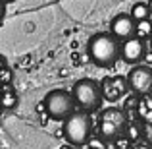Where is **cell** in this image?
<instances>
[{
	"label": "cell",
	"mask_w": 152,
	"mask_h": 149,
	"mask_svg": "<svg viewBox=\"0 0 152 149\" xmlns=\"http://www.w3.org/2000/svg\"><path fill=\"white\" fill-rule=\"evenodd\" d=\"M112 145H114L115 149H133V139L127 138L125 134H121V136H118V138L112 142Z\"/></svg>",
	"instance_id": "obj_14"
},
{
	"label": "cell",
	"mask_w": 152,
	"mask_h": 149,
	"mask_svg": "<svg viewBox=\"0 0 152 149\" xmlns=\"http://www.w3.org/2000/svg\"><path fill=\"white\" fill-rule=\"evenodd\" d=\"M129 91L137 97H145L152 93V68L146 64H135L127 74Z\"/></svg>",
	"instance_id": "obj_6"
},
{
	"label": "cell",
	"mask_w": 152,
	"mask_h": 149,
	"mask_svg": "<svg viewBox=\"0 0 152 149\" xmlns=\"http://www.w3.org/2000/svg\"><path fill=\"white\" fill-rule=\"evenodd\" d=\"M102 85V95L106 101H118L125 95V91L129 89L127 85V78L121 76H114V78H104L100 82Z\"/></svg>",
	"instance_id": "obj_9"
},
{
	"label": "cell",
	"mask_w": 152,
	"mask_h": 149,
	"mask_svg": "<svg viewBox=\"0 0 152 149\" xmlns=\"http://www.w3.org/2000/svg\"><path fill=\"white\" fill-rule=\"evenodd\" d=\"M150 8H148V4H145V2H137V4H133V8H131V16H133L137 21H141V19H148L150 18Z\"/></svg>",
	"instance_id": "obj_10"
},
{
	"label": "cell",
	"mask_w": 152,
	"mask_h": 149,
	"mask_svg": "<svg viewBox=\"0 0 152 149\" xmlns=\"http://www.w3.org/2000/svg\"><path fill=\"white\" fill-rule=\"evenodd\" d=\"M129 122V114L125 112V108L119 107H108L102 108L98 114V132L104 139L114 142L118 136H121L127 128Z\"/></svg>",
	"instance_id": "obj_4"
},
{
	"label": "cell",
	"mask_w": 152,
	"mask_h": 149,
	"mask_svg": "<svg viewBox=\"0 0 152 149\" xmlns=\"http://www.w3.org/2000/svg\"><path fill=\"white\" fill-rule=\"evenodd\" d=\"M137 35L141 39H150L152 37V19H141L137 21Z\"/></svg>",
	"instance_id": "obj_12"
},
{
	"label": "cell",
	"mask_w": 152,
	"mask_h": 149,
	"mask_svg": "<svg viewBox=\"0 0 152 149\" xmlns=\"http://www.w3.org/2000/svg\"><path fill=\"white\" fill-rule=\"evenodd\" d=\"M87 54L98 68H112L121 58V43L114 33H94L87 43Z\"/></svg>",
	"instance_id": "obj_1"
},
{
	"label": "cell",
	"mask_w": 152,
	"mask_h": 149,
	"mask_svg": "<svg viewBox=\"0 0 152 149\" xmlns=\"http://www.w3.org/2000/svg\"><path fill=\"white\" fill-rule=\"evenodd\" d=\"M148 8H150V12H152V0H148Z\"/></svg>",
	"instance_id": "obj_21"
},
{
	"label": "cell",
	"mask_w": 152,
	"mask_h": 149,
	"mask_svg": "<svg viewBox=\"0 0 152 149\" xmlns=\"http://www.w3.org/2000/svg\"><path fill=\"white\" fill-rule=\"evenodd\" d=\"M135 149H152L150 143H146V142H142V143H137V147Z\"/></svg>",
	"instance_id": "obj_19"
},
{
	"label": "cell",
	"mask_w": 152,
	"mask_h": 149,
	"mask_svg": "<svg viewBox=\"0 0 152 149\" xmlns=\"http://www.w3.org/2000/svg\"><path fill=\"white\" fill-rule=\"evenodd\" d=\"M94 124L91 118V112L85 110H75L71 116L64 120V138L69 145L73 147H83L89 143L93 138Z\"/></svg>",
	"instance_id": "obj_2"
},
{
	"label": "cell",
	"mask_w": 152,
	"mask_h": 149,
	"mask_svg": "<svg viewBox=\"0 0 152 149\" xmlns=\"http://www.w3.org/2000/svg\"><path fill=\"white\" fill-rule=\"evenodd\" d=\"M0 105L6 107V108L15 107V105H18V95H15L14 91H4L2 97H0Z\"/></svg>",
	"instance_id": "obj_13"
},
{
	"label": "cell",
	"mask_w": 152,
	"mask_h": 149,
	"mask_svg": "<svg viewBox=\"0 0 152 149\" xmlns=\"http://www.w3.org/2000/svg\"><path fill=\"white\" fill-rule=\"evenodd\" d=\"M142 138H145L146 143L152 145V122H145V124H142Z\"/></svg>",
	"instance_id": "obj_16"
},
{
	"label": "cell",
	"mask_w": 152,
	"mask_h": 149,
	"mask_svg": "<svg viewBox=\"0 0 152 149\" xmlns=\"http://www.w3.org/2000/svg\"><path fill=\"white\" fill-rule=\"evenodd\" d=\"M150 45H152V37H150Z\"/></svg>",
	"instance_id": "obj_23"
},
{
	"label": "cell",
	"mask_w": 152,
	"mask_h": 149,
	"mask_svg": "<svg viewBox=\"0 0 152 149\" xmlns=\"http://www.w3.org/2000/svg\"><path fill=\"white\" fill-rule=\"evenodd\" d=\"M121 58H123V62L131 64V66L141 64L142 60L146 58V43H145V39H141L139 35H135V37H131V39L121 41Z\"/></svg>",
	"instance_id": "obj_7"
},
{
	"label": "cell",
	"mask_w": 152,
	"mask_h": 149,
	"mask_svg": "<svg viewBox=\"0 0 152 149\" xmlns=\"http://www.w3.org/2000/svg\"><path fill=\"white\" fill-rule=\"evenodd\" d=\"M108 139H104L102 136H93L87 143V149H106L108 147Z\"/></svg>",
	"instance_id": "obj_15"
},
{
	"label": "cell",
	"mask_w": 152,
	"mask_h": 149,
	"mask_svg": "<svg viewBox=\"0 0 152 149\" xmlns=\"http://www.w3.org/2000/svg\"><path fill=\"white\" fill-rule=\"evenodd\" d=\"M110 33H114L119 41H125L137 35V19L131 14H118L110 23Z\"/></svg>",
	"instance_id": "obj_8"
},
{
	"label": "cell",
	"mask_w": 152,
	"mask_h": 149,
	"mask_svg": "<svg viewBox=\"0 0 152 149\" xmlns=\"http://www.w3.org/2000/svg\"><path fill=\"white\" fill-rule=\"evenodd\" d=\"M150 19H152V14H150Z\"/></svg>",
	"instance_id": "obj_24"
},
{
	"label": "cell",
	"mask_w": 152,
	"mask_h": 149,
	"mask_svg": "<svg viewBox=\"0 0 152 149\" xmlns=\"http://www.w3.org/2000/svg\"><path fill=\"white\" fill-rule=\"evenodd\" d=\"M4 2H6V4H12V2H15V0H4Z\"/></svg>",
	"instance_id": "obj_22"
},
{
	"label": "cell",
	"mask_w": 152,
	"mask_h": 149,
	"mask_svg": "<svg viewBox=\"0 0 152 149\" xmlns=\"http://www.w3.org/2000/svg\"><path fill=\"white\" fill-rule=\"evenodd\" d=\"M42 103H45L46 114L52 120H66L67 116L73 114L75 107H77L71 91H66V89H52L50 93H46Z\"/></svg>",
	"instance_id": "obj_5"
},
{
	"label": "cell",
	"mask_w": 152,
	"mask_h": 149,
	"mask_svg": "<svg viewBox=\"0 0 152 149\" xmlns=\"http://www.w3.org/2000/svg\"><path fill=\"white\" fill-rule=\"evenodd\" d=\"M4 16H6V2L0 0V21L4 19Z\"/></svg>",
	"instance_id": "obj_18"
},
{
	"label": "cell",
	"mask_w": 152,
	"mask_h": 149,
	"mask_svg": "<svg viewBox=\"0 0 152 149\" xmlns=\"http://www.w3.org/2000/svg\"><path fill=\"white\" fill-rule=\"evenodd\" d=\"M4 68H6V56H4V54H0V72H2Z\"/></svg>",
	"instance_id": "obj_20"
},
{
	"label": "cell",
	"mask_w": 152,
	"mask_h": 149,
	"mask_svg": "<svg viewBox=\"0 0 152 149\" xmlns=\"http://www.w3.org/2000/svg\"><path fill=\"white\" fill-rule=\"evenodd\" d=\"M123 134H125L127 138H131L133 142H137V139L142 136V126H139L137 118H135V120H129V122H127V128H125V132H123Z\"/></svg>",
	"instance_id": "obj_11"
},
{
	"label": "cell",
	"mask_w": 152,
	"mask_h": 149,
	"mask_svg": "<svg viewBox=\"0 0 152 149\" xmlns=\"http://www.w3.org/2000/svg\"><path fill=\"white\" fill-rule=\"evenodd\" d=\"M0 82L2 83H10L12 82V72L8 70V68H4V70L0 72Z\"/></svg>",
	"instance_id": "obj_17"
},
{
	"label": "cell",
	"mask_w": 152,
	"mask_h": 149,
	"mask_svg": "<svg viewBox=\"0 0 152 149\" xmlns=\"http://www.w3.org/2000/svg\"><path fill=\"white\" fill-rule=\"evenodd\" d=\"M71 95H73L77 107L85 112L100 110V107L104 103L102 85L96 79H91V78L77 79V82L73 83V87H71Z\"/></svg>",
	"instance_id": "obj_3"
}]
</instances>
